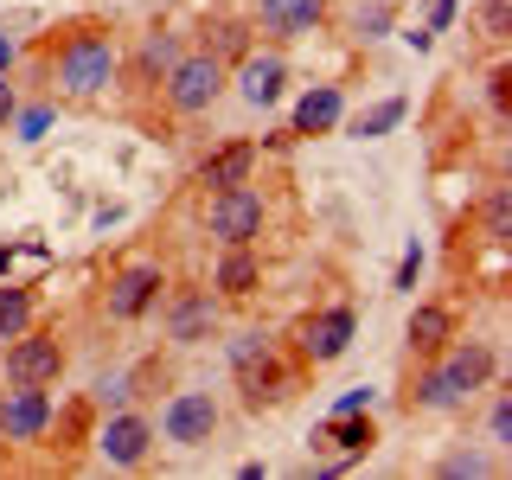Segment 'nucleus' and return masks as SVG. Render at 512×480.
I'll return each instance as SVG.
<instances>
[{"label":"nucleus","instance_id":"1","mask_svg":"<svg viewBox=\"0 0 512 480\" xmlns=\"http://www.w3.org/2000/svg\"><path fill=\"white\" fill-rule=\"evenodd\" d=\"M109 77H116V52H109V39H96V32H77L58 52V84L71 96H96Z\"/></svg>","mask_w":512,"mask_h":480},{"label":"nucleus","instance_id":"2","mask_svg":"<svg viewBox=\"0 0 512 480\" xmlns=\"http://www.w3.org/2000/svg\"><path fill=\"white\" fill-rule=\"evenodd\" d=\"M224 90V64L212 52H199V58H186V64H173V109H186V116H199V109H212V96Z\"/></svg>","mask_w":512,"mask_h":480},{"label":"nucleus","instance_id":"3","mask_svg":"<svg viewBox=\"0 0 512 480\" xmlns=\"http://www.w3.org/2000/svg\"><path fill=\"white\" fill-rule=\"evenodd\" d=\"M160 429H167V442H180V448L212 442V429H218V404H212V391H180V397L167 404V416H160Z\"/></svg>","mask_w":512,"mask_h":480},{"label":"nucleus","instance_id":"4","mask_svg":"<svg viewBox=\"0 0 512 480\" xmlns=\"http://www.w3.org/2000/svg\"><path fill=\"white\" fill-rule=\"evenodd\" d=\"M212 231L224 244H250V237L263 231V199H256L250 186H224L212 199Z\"/></svg>","mask_w":512,"mask_h":480},{"label":"nucleus","instance_id":"5","mask_svg":"<svg viewBox=\"0 0 512 480\" xmlns=\"http://www.w3.org/2000/svg\"><path fill=\"white\" fill-rule=\"evenodd\" d=\"M45 423H52V404H45L39 384H20V391L0 404V436H7V442H32Z\"/></svg>","mask_w":512,"mask_h":480},{"label":"nucleus","instance_id":"6","mask_svg":"<svg viewBox=\"0 0 512 480\" xmlns=\"http://www.w3.org/2000/svg\"><path fill=\"white\" fill-rule=\"evenodd\" d=\"M64 372V346L58 340H20L7 352V378L13 384H52Z\"/></svg>","mask_w":512,"mask_h":480},{"label":"nucleus","instance_id":"7","mask_svg":"<svg viewBox=\"0 0 512 480\" xmlns=\"http://www.w3.org/2000/svg\"><path fill=\"white\" fill-rule=\"evenodd\" d=\"M346 340H352V314L346 308H327V314H314L308 327H301V352H308V359H340Z\"/></svg>","mask_w":512,"mask_h":480},{"label":"nucleus","instance_id":"8","mask_svg":"<svg viewBox=\"0 0 512 480\" xmlns=\"http://www.w3.org/2000/svg\"><path fill=\"white\" fill-rule=\"evenodd\" d=\"M154 288H160V269H154V263H135V269H122V276H116V295H109V314L135 320V314L154 301Z\"/></svg>","mask_w":512,"mask_h":480},{"label":"nucleus","instance_id":"9","mask_svg":"<svg viewBox=\"0 0 512 480\" xmlns=\"http://www.w3.org/2000/svg\"><path fill=\"white\" fill-rule=\"evenodd\" d=\"M96 442H103V455L116 461V468H135V461L148 455V423H141V416H116Z\"/></svg>","mask_w":512,"mask_h":480},{"label":"nucleus","instance_id":"10","mask_svg":"<svg viewBox=\"0 0 512 480\" xmlns=\"http://www.w3.org/2000/svg\"><path fill=\"white\" fill-rule=\"evenodd\" d=\"M327 0H263V26L269 32H314Z\"/></svg>","mask_w":512,"mask_h":480},{"label":"nucleus","instance_id":"11","mask_svg":"<svg viewBox=\"0 0 512 480\" xmlns=\"http://www.w3.org/2000/svg\"><path fill=\"white\" fill-rule=\"evenodd\" d=\"M282 58H250L244 64V77H237V90H244V103H256V109H263V103H276V96H282Z\"/></svg>","mask_w":512,"mask_h":480},{"label":"nucleus","instance_id":"12","mask_svg":"<svg viewBox=\"0 0 512 480\" xmlns=\"http://www.w3.org/2000/svg\"><path fill=\"white\" fill-rule=\"evenodd\" d=\"M333 122H340V90L333 84H320L295 103V135H320V128H333Z\"/></svg>","mask_w":512,"mask_h":480},{"label":"nucleus","instance_id":"13","mask_svg":"<svg viewBox=\"0 0 512 480\" xmlns=\"http://www.w3.org/2000/svg\"><path fill=\"white\" fill-rule=\"evenodd\" d=\"M487 372H493V359H487V346H461V352H455V359H448V365H442V378H448V384H455V391H461V397H468V391H480V384H487Z\"/></svg>","mask_w":512,"mask_h":480},{"label":"nucleus","instance_id":"14","mask_svg":"<svg viewBox=\"0 0 512 480\" xmlns=\"http://www.w3.org/2000/svg\"><path fill=\"white\" fill-rule=\"evenodd\" d=\"M250 160H256V148H244V141H237V148H224V154H212V160H205V167H199V180L205 186H244V173H250Z\"/></svg>","mask_w":512,"mask_h":480},{"label":"nucleus","instance_id":"15","mask_svg":"<svg viewBox=\"0 0 512 480\" xmlns=\"http://www.w3.org/2000/svg\"><path fill=\"white\" fill-rule=\"evenodd\" d=\"M404 116H410V103H404V96H384L378 109H365V116L352 122V135H359V141H372V135H391V128L404 122Z\"/></svg>","mask_w":512,"mask_h":480},{"label":"nucleus","instance_id":"16","mask_svg":"<svg viewBox=\"0 0 512 480\" xmlns=\"http://www.w3.org/2000/svg\"><path fill=\"white\" fill-rule=\"evenodd\" d=\"M410 346H416V352L448 346V308H416V320H410Z\"/></svg>","mask_w":512,"mask_h":480},{"label":"nucleus","instance_id":"17","mask_svg":"<svg viewBox=\"0 0 512 480\" xmlns=\"http://www.w3.org/2000/svg\"><path fill=\"white\" fill-rule=\"evenodd\" d=\"M327 442L346 448V455H365V448H372V423H359V410H352V416H333V423H327Z\"/></svg>","mask_w":512,"mask_h":480},{"label":"nucleus","instance_id":"18","mask_svg":"<svg viewBox=\"0 0 512 480\" xmlns=\"http://www.w3.org/2000/svg\"><path fill=\"white\" fill-rule=\"evenodd\" d=\"M26 320H32V295L7 282V288H0V340H13V333H20Z\"/></svg>","mask_w":512,"mask_h":480},{"label":"nucleus","instance_id":"19","mask_svg":"<svg viewBox=\"0 0 512 480\" xmlns=\"http://www.w3.org/2000/svg\"><path fill=\"white\" fill-rule=\"evenodd\" d=\"M218 288H224V295H250V288H256V263H250L244 250H231L218 263Z\"/></svg>","mask_w":512,"mask_h":480},{"label":"nucleus","instance_id":"20","mask_svg":"<svg viewBox=\"0 0 512 480\" xmlns=\"http://www.w3.org/2000/svg\"><path fill=\"white\" fill-rule=\"evenodd\" d=\"M212 327V301H180V308H173V340H199V333Z\"/></svg>","mask_w":512,"mask_h":480},{"label":"nucleus","instance_id":"21","mask_svg":"<svg viewBox=\"0 0 512 480\" xmlns=\"http://www.w3.org/2000/svg\"><path fill=\"white\" fill-rule=\"evenodd\" d=\"M423 404H429V410H448V404H461V391L436 372V378H423Z\"/></svg>","mask_w":512,"mask_h":480},{"label":"nucleus","instance_id":"22","mask_svg":"<svg viewBox=\"0 0 512 480\" xmlns=\"http://www.w3.org/2000/svg\"><path fill=\"white\" fill-rule=\"evenodd\" d=\"M506 13H512V0H487V7H480V26H487L493 39H506Z\"/></svg>","mask_w":512,"mask_h":480},{"label":"nucleus","instance_id":"23","mask_svg":"<svg viewBox=\"0 0 512 480\" xmlns=\"http://www.w3.org/2000/svg\"><path fill=\"white\" fill-rule=\"evenodd\" d=\"M45 128H52V109H26V116H20V141H39Z\"/></svg>","mask_w":512,"mask_h":480},{"label":"nucleus","instance_id":"24","mask_svg":"<svg viewBox=\"0 0 512 480\" xmlns=\"http://www.w3.org/2000/svg\"><path fill=\"white\" fill-rule=\"evenodd\" d=\"M416 269H423V250H404V263H397V288H416Z\"/></svg>","mask_w":512,"mask_h":480},{"label":"nucleus","instance_id":"25","mask_svg":"<svg viewBox=\"0 0 512 480\" xmlns=\"http://www.w3.org/2000/svg\"><path fill=\"white\" fill-rule=\"evenodd\" d=\"M448 20H455V0H429V32H442Z\"/></svg>","mask_w":512,"mask_h":480},{"label":"nucleus","instance_id":"26","mask_svg":"<svg viewBox=\"0 0 512 480\" xmlns=\"http://www.w3.org/2000/svg\"><path fill=\"white\" fill-rule=\"evenodd\" d=\"M493 103H500V109L512 103V71H493Z\"/></svg>","mask_w":512,"mask_h":480},{"label":"nucleus","instance_id":"27","mask_svg":"<svg viewBox=\"0 0 512 480\" xmlns=\"http://www.w3.org/2000/svg\"><path fill=\"white\" fill-rule=\"evenodd\" d=\"M365 404H372V391H346V397H340V410H333V416H352V410H365Z\"/></svg>","mask_w":512,"mask_h":480},{"label":"nucleus","instance_id":"28","mask_svg":"<svg viewBox=\"0 0 512 480\" xmlns=\"http://www.w3.org/2000/svg\"><path fill=\"white\" fill-rule=\"evenodd\" d=\"M493 436H500V442L512 436V404H500V410H493Z\"/></svg>","mask_w":512,"mask_h":480},{"label":"nucleus","instance_id":"29","mask_svg":"<svg viewBox=\"0 0 512 480\" xmlns=\"http://www.w3.org/2000/svg\"><path fill=\"white\" fill-rule=\"evenodd\" d=\"M13 116V90H7V77H0V122Z\"/></svg>","mask_w":512,"mask_h":480},{"label":"nucleus","instance_id":"30","mask_svg":"<svg viewBox=\"0 0 512 480\" xmlns=\"http://www.w3.org/2000/svg\"><path fill=\"white\" fill-rule=\"evenodd\" d=\"M7 64H13V39H7V32H0V71H7Z\"/></svg>","mask_w":512,"mask_h":480}]
</instances>
